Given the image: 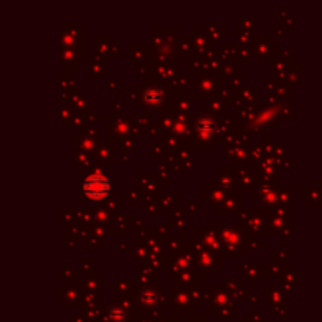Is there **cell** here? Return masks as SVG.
<instances>
[{
	"label": "cell",
	"mask_w": 322,
	"mask_h": 322,
	"mask_svg": "<svg viewBox=\"0 0 322 322\" xmlns=\"http://www.w3.org/2000/svg\"><path fill=\"white\" fill-rule=\"evenodd\" d=\"M82 190L85 192V195L99 200L104 198L110 190V182L107 181L102 175H91L82 182Z\"/></svg>",
	"instance_id": "6da1fadb"
},
{
	"label": "cell",
	"mask_w": 322,
	"mask_h": 322,
	"mask_svg": "<svg viewBox=\"0 0 322 322\" xmlns=\"http://www.w3.org/2000/svg\"><path fill=\"white\" fill-rule=\"evenodd\" d=\"M198 131L203 134V135H208V134H212L214 129H216V123L212 121V118L209 117H201L198 120Z\"/></svg>",
	"instance_id": "7a4b0ae2"
},
{
	"label": "cell",
	"mask_w": 322,
	"mask_h": 322,
	"mask_svg": "<svg viewBox=\"0 0 322 322\" xmlns=\"http://www.w3.org/2000/svg\"><path fill=\"white\" fill-rule=\"evenodd\" d=\"M145 99H146V102L148 104H157V102H160V99H162V93L159 91V90H149L146 95H145Z\"/></svg>",
	"instance_id": "3957f363"
},
{
	"label": "cell",
	"mask_w": 322,
	"mask_h": 322,
	"mask_svg": "<svg viewBox=\"0 0 322 322\" xmlns=\"http://www.w3.org/2000/svg\"><path fill=\"white\" fill-rule=\"evenodd\" d=\"M154 300H156V292L154 291H143L142 292V302L145 305H153L154 304Z\"/></svg>",
	"instance_id": "277c9868"
}]
</instances>
